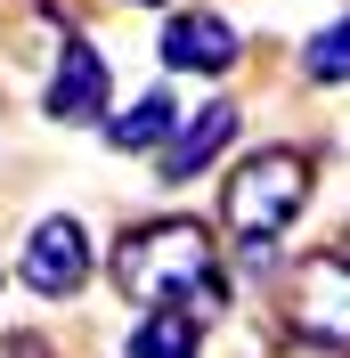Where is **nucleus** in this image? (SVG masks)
<instances>
[{
  "instance_id": "f257e3e1",
  "label": "nucleus",
  "mask_w": 350,
  "mask_h": 358,
  "mask_svg": "<svg viewBox=\"0 0 350 358\" xmlns=\"http://www.w3.org/2000/svg\"><path fill=\"white\" fill-rule=\"evenodd\" d=\"M114 285L131 293L139 310H228V277H220V245L204 220H155V228H131L114 245Z\"/></svg>"
},
{
  "instance_id": "f03ea898",
  "label": "nucleus",
  "mask_w": 350,
  "mask_h": 358,
  "mask_svg": "<svg viewBox=\"0 0 350 358\" xmlns=\"http://www.w3.org/2000/svg\"><path fill=\"white\" fill-rule=\"evenodd\" d=\"M302 203H309V155H293V147H261V155H244L220 179V220L237 228L244 245L285 236L302 220Z\"/></svg>"
},
{
  "instance_id": "7ed1b4c3",
  "label": "nucleus",
  "mask_w": 350,
  "mask_h": 358,
  "mask_svg": "<svg viewBox=\"0 0 350 358\" xmlns=\"http://www.w3.org/2000/svg\"><path fill=\"white\" fill-rule=\"evenodd\" d=\"M277 317L285 334L302 342H334V350H350V252H302V261L285 268L277 285Z\"/></svg>"
},
{
  "instance_id": "20e7f679",
  "label": "nucleus",
  "mask_w": 350,
  "mask_h": 358,
  "mask_svg": "<svg viewBox=\"0 0 350 358\" xmlns=\"http://www.w3.org/2000/svg\"><path fill=\"white\" fill-rule=\"evenodd\" d=\"M24 285L33 293H49V301H66V293H82V277H90V228L74 220V212H49L33 236H24Z\"/></svg>"
},
{
  "instance_id": "39448f33",
  "label": "nucleus",
  "mask_w": 350,
  "mask_h": 358,
  "mask_svg": "<svg viewBox=\"0 0 350 358\" xmlns=\"http://www.w3.org/2000/svg\"><path fill=\"white\" fill-rule=\"evenodd\" d=\"M237 24L220 17V8H179L163 17V66L172 73H228L237 66Z\"/></svg>"
},
{
  "instance_id": "423d86ee",
  "label": "nucleus",
  "mask_w": 350,
  "mask_h": 358,
  "mask_svg": "<svg viewBox=\"0 0 350 358\" xmlns=\"http://www.w3.org/2000/svg\"><path fill=\"white\" fill-rule=\"evenodd\" d=\"M106 57H98V41H82V33H66V57H57V73H49L41 106L57 114V122H98L106 114Z\"/></svg>"
},
{
  "instance_id": "0eeeda50",
  "label": "nucleus",
  "mask_w": 350,
  "mask_h": 358,
  "mask_svg": "<svg viewBox=\"0 0 350 358\" xmlns=\"http://www.w3.org/2000/svg\"><path fill=\"white\" fill-rule=\"evenodd\" d=\"M228 138H237V106H228V98L204 106V114H188V122L172 131V147H163V179H196Z\"/></svg>"
},
{
  "instance_id": "6e6552de",
  "label": "nucleus",
  "mask_w": 350,
  "mask_h": 358,
  "mask_svg": "<svg viewBox=\"0 0 350 358\" xmlns=\"http://www.w3.org/2000/svg\"><path fill=\"white\" fill-rule=\"evenodd\" d=\"M204 350V317L196 310H147L122 342V358H196Z\"/></svg>"
},
{
  "instance_id": "1a4fd4ad",
  "label": "nucleus",
  "mask_w": 350,
  "mask_h": 358,
  "mask_svg": "<svg viewBox=\"0 0 350 358\" xmlns=\"http://www.w3.org/2000/svg\"><path fill=\"white\" fill-rule=\"evenodd\" d=\"M172 131H179V106H172V90H147L139 106H122L106 122V138L122 147V155H155V147H172Z\"/></svg>"
},
{
  "instance_id": "9d476101",
  "label": "nucleus",
  "mask_w": 350,
  "mask_h": 358,
  "mask_svg": "<svg viewBox=\"0 0 350 358\" xmlns=\"http://www.w3.org/2000/svg\"><path fill=\"white\" fill-rule=\"evenodd\" d=\"M302 73L318 90H334V82H350V17H334V24H318L302 41Z\"/></svg>"
},
{
  "instance_id": "9b49d317",
  "label": "nucleus",
  "mask_w": 350,
  "mask_h": 358,
  "mask_svg": "<svg viewBox=\"0 0 350 358\" xmlns=\"http://www.w3.org/2000/svg\"><path fill=\"white\" fill-rule=\"evenodd\" d=\"M277 358H350V350H334V342H302V334H285V342H277Z\"/></svg>"
},
{
  "instance_id": "f8f14e48",
  "label": "nucleus",
  "mask_w": 350,
  "mask_h": 358,
  "mask_svg": "<svg viewBox=\"0 0 350 358\" xmlns=\"http://www.w3.org/2000/svg\"><path fill=\"white\" fill-rule=\"evenodd\" d=\"M0 358H49V342H33V334H0Z\"/></svg>"
},
{
  "instance_id": "ddd939ff",
  "label": "nucleus",
  "mask_w": 350,
  "mask_h": 358,
  "mask_svg": "<svg viewBox=\"0 0 350 358\" xmlns=\"http://www.w3.org/2000/svg\"><path fill=\"white\" fill-rule=\"evenodd\" d=\"M342 252H350V228H342Z\"/></svg>"
},
{
  "instance_id": "4468645a",
  "label": "nucleus",
  "mask_w": 350,
  "mask_h": 358,
  "mask_svg": "<svg viewBox=\"0 0 350 358\" xmlns=\"http://www.w3.org/2000/svg\"><path fill=\"white\" fill-rule=\"evenodd\" d=\"M139 8H155V0H139Z\"/></svg>"
}]
</instances>
